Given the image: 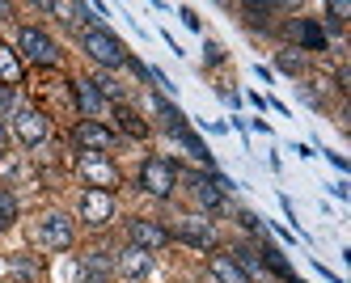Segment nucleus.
<instances>
[{
  "mask_svg": "<svg viewBox=\"0 0 351 283\" xmlns=\"http://www.w3.org/2000/svg\"><path fill=\"white\" fill-rule=\"evenodd\" d=\"M72 144H77L81 152H106L114 144V132L102 119H81L77 127H72Z\"/></svg>",
  "mask_w": 351,
  "mask_h": 283,
  "instance_id": "6e6552de",
  "label": "nucleus"
},
{
  "mask_svg": "<svg viewBox=\"0 0 351 283\" xmlns=\"http://www.w3.org/2000/svg\"><path fill=\"white\" fill-rule=\"evenodd\" d=\"M30 237L47 254H64L72 245V237H77V228H72V216H64V212H43L30 228Z\"/></svg>",
  "mask_w": 351,
  "mask_h": 283,
  "instance_id": "f03ea898",
  "label": "nucleus"
},
{
  "mask_svg": "<svg viewBox=\"0 0 351 283\" xmlns=\"http://www.w3.org/2000/svg\"><path fill=\"white\" fill-rule=\"evenodd\" d=\"M9 13H13V5H0V21H5V17H9Z\"/></svg>",
  "mask_w": 351,
  "mask_h": 283,
  "instance_id": "393cba45",
  "label": "nucleus"
},
{
  "mask_svg": "<svg viewBox=\"0 0 351 283\" xmlns=\"http://www.w3.org/2000/svg\"><path fill=\"white\" fill-rule=\"evenodd\" d=\"M267 267H271V271H280V275H288V258H280L275 249H267Z\"/></svg>",
  "mask_w": 351,
  "mask_h": 283,
  "instance_id": "5701e85b",
  "label": "nucleus"
},
{
  "mask_svg": "<svg viewBox=\"0 0 351 283\" xmlns=\"http://www.w3.org/2000/svg\"><path fill=\"white\" fill-rule=\"evenodd\" d=\"M77 212H81V220L89 228H106L114 220V195H106V190H81Z\"/></svg>",
  "mask_w": 351,
  "mask_h": 283,
  "instance_id": "0eeeda50",
  "label": "nucleus"
},
{
  "mask_svg": "<svg viewBox=\"0 0 351 283\" xmlns=\"http://www.w3.org/2000/svg\"><path fill=\"white\" fill-rule=\"evenodd\" d=\"M326 13H330V21L339 25V21H347V13H351V9L343 5V0H330V5H326Z\"/></svg>",
  "mask_w": 351,
  "mask_h": 283,
  "instance_id": "4be33fe9",
  "label": "nucleus"
},
{
  "mask_svg": "<svg viewBox=\"0 0 351 283\" xmlns=\"http://www.w3.org/2000/svg\"><path fill=\"white\" fill-rule=\"evenodd\" d=\"M114 123L123 127V132H128L132 140H148V123L128 106V101H119V106H114Z\"/></svg>",
  "mask_w": 351,
  "mask_h": 283,
  "instance_id": "2eb2a0df",
  "label": "nucleus"
},
{
  "mask_svg": "<svg viewBox=\"0 0 351 283\" xmlns=\"http://www.w3.org/2000/svg\"><path fill=\"white\" fill-rule=\"evenodd\" d=\"M229 258L250 275V283H254V275H258V258H254V249H245V245H241V249H233V254H229Z\"/></svg>",
  "mask_w": 351,
  "mask_h": 283,
  "instance_id": "6ab92c4d",
  "label": "nucleus"
},
{
  "mask_svg": "<svg viewBox=\"0 0 351 283\" xmlns=\"http://www.w3.org/2000/svg\"><path fill=\"white\" fill-rule=\"evenodd\" d=\"M81 47H85V56L93 64H102V68H123L128 64V47H123L110 30H85Z\"/></svg>",
  "mask_w": 351,
  "mask_h": 283,
  "instance_id": "20e7f679",
  "label": "nucleus"
},
{
  "mask_svg": "<svg viewBox=\"0 0 351 283\" xmlns=\"http://www.w3.org/2000/svg\"><path fill=\"white\" fill-rule=\"evenodd\" d=\"M13 224H17V195L13 190H0V233L13 228Z\"/></svg>",
  "mask_w": 351,
  "mask_h": 283,
  "instance_id": "a211bd4d",
  "label": "nucleus"
},
{
  "mask_svg": "<svg viewBox=\"0 0 351 283\" xmlns=\"http://www.w3.org/2000/svg\"><path fill=\"white\" fill-rule=\"evenodd\" d=\"M77 173H81L85 190H106V195H114L123 186V173H119V165L106 157V152H77Z\"/></svg>",
  "mask_w": 351,
  "mask_h": 283,
  "instance_id": "f257e3e1",
  "label": "nucleus"
},
{
  "mask_svg": "<svg viewBox=\"0 0 351 283\" xmlns=\"http://www.w3.org/2000/svg\"><path fill=\"white\" fill-rule=\"evenodd\" d=\"M173 237L186 241V245H195V249H212V245H216V228H212V220H204V216H182L178 224H173L169 241H173Z\"/></svg>",
  "mask_w": 351,
  "mask_h": 283,
  "instance_id": "9d476101",
  "label": "nucleus"
},
{
  "mask_svg": "<svg viewBox=\"0 0 351 283\" xmlns=\"http://www.w3.org/2000/svg\"><path fill=\"white\" fill-rule=\"evenodd\" d=\"M140 186L153 195V199H169L173 186H178V165L165 161V157H148L140 165Z\"/></svg>",
  "mask_w": 351,
  "mask_h": 283,
  "instance_id": "39448f33",
  "label": "nucleus"
},
{
  "mask_svg": "<svg viewBox=\"0 0 351 283\" xmlns=\"http://www.w3.org/2000/svg\"><path fill=\"white\" fill-rule=\"evenodd\" d=\"M275 64H280L284 72H305V56H296V47L292 51H280V60H275Z\"/></svg>",
  "mask_w": 351,
  "mask_h": 283,
  "instance_id": "aec40b11",
  "label": "nucleus"
},
{
  "mask_svg": "<svg viewBox=\"0 0 351 283\" xmlns=\"http://www.w3.org/2000/svg\"><path fill=\"white\" fill-rule=\"evenodd\" d=\"M68 89H72V106L81 110V119H97L106 110V97L97 93L93 81H68Z\"/></svg>",
  "mask_w": 351,
  "mask_h": 283,
  "instance_id": "9b49d317",
  "label": "nucleus"
},
{
  "mask_svg": "<svg viewBox=\"0 0 351 283\" xmlns=\"http://www.w3.org/2000/svg\"><path fill=\"white\" fill-rule=\"evenodd\" d=\"M292 30H296V38H300V42H305V51H322V47H326V34L317 30L313 21H296Z\"/></svg>",
  "mask_w": 351,
  "mask_h": 283,
  "instance_id": "f3484780",
  "label": "nucleus"
},
{
  "mask_svg": "<svg viewBox=\"0 0 351 283\" xmlns=\"http://www.w3.org/2000/svg\"><path fill=\"white\" fill-rule=\"evenodd\" d=\"M208 271H212L216 283H250V275L229 258V254H212V258H208Z\"/></svg>",
  "mask_w": 351,
  "mask_h": 283,
  "instance_id": "4468645a",
  "label": "nucleus"
},
{
  "mask_svg": "<svg viewBox=\"0 0 351 283\" xmlns=\"http://www.w3.org/2000/svg\"><path fill=\"white\" fill-rule=\"evenodd\" d=\"M5 152H9V127L0 123V157H5Z\"/></svg>",
  "mask_w": 351,
  "mask_h": 283,
  "instance_id": "b1692460",
  "label": "nucleus"
},
{
  "mask_svg": "<svg viewBox=\"0 0 351 283\" xmlns=\"http://www.w3.org/2000/svg\"><path fill=\"white\" fill-rule=\"evenodd\" d=\"M13 132H17L21 144L38 148V144H47V136H51V114H47L43 106H21L13 114Z\"/></svg>",
  "mask_w": 351,
  "mask_h": 283,
  "instance_id": "423d86ee",
  "label": "nucleus"
},
{
  "mask_svg": "<svg viewBox=\"0 0 351 283\" xmlns=\"http://www.w3.org/2000/svg\"><path fill=\"white\" fill-rule=\"evenodd\" d=\"M128 237H132V245H136V249L157 254V249H165V245H169V228H165V224H157V220L136 216V220L128 224Z\"/></svg>",
  "mask_w": 351,
  "mask_h": 283,
  "instance_id": "1a4fd4ad",
  "label": "nucleus"
},
{
  "mask_svg": "<svg viewBox=\"0 0 351 283\" xmlns=\"http://www.w3.org/2000/svg\"><path fill=\"white\" fill-rule=\"evenodd\" d=\"M21 81H26V64H21V56L13 47H0V85L17 89Z\"/></svg>",
  "mask_w": 351,
  "mask_h": 283,
  "instance_id": "ddd939ff",
  "label": "nucleus"
},
{
  "mask_svg": "<svg viewBox=\"0 0 351 283\" xmlns=\"http://www.w3.org/2000/svg\"><path fill=\"white\" fill-rule=\"evenodd\" d=\"M114 271L128 275V279H144L148 271H153V254H144V249L128 245L123 254H114Z\"/></svg>",
  "mask_w": 351,
  "mask_h": 283,
  "instance_id": "f8f14e48",
  "label": "nucleus"
},
{
  "mask_svg": "<svg viewBox=\"0 0 351 283\" xmlns=\"http://www.w3.org/2000/svg\"><path fill=\"white\" fill-rule=\"evenodd\" d=\"M191 186H195V199H199V203H204V208H208V212H216V208H224V190H220L216 182H208V177H199V173H195V177H191Z\"/></svg>",
  "mask_w": 351,
  "mask_h": 283,
  "instance_id": "dca6fc26",
  "label": "nucleus"
},
{
  "mask_svg": "<svg viewBox=\"0 0 351 283\" xmlns=\"http://www.w3.org/2000/svg\"><path fill=\"white\" fill-rule=\"evenodd\" d=\"M13 51H17L26 64H38V68H56V64H60V47H56V38L43 34L38 25H21Z\"/></svg>",
  "mask_w": 351,
  "mask_h": 283,
  "instance_id": "7ed1b4c3",
  "label": "nucleus"
},
{
  "mask_svg": "<svg viewBox=\"0 0 351 283\" xmlns=\"http://www.w3.org/2000/svg\"><path fill=\"white\" fill-rule=\"evenodd\" d=\"M5 114H17V89L0 85V119H5Z\"/></svg>",
  "mask_w": 351,
  "mask_h": 283,
  "instance_id": "412c9836",
  "label": "nucleus"
}]
</instances>
